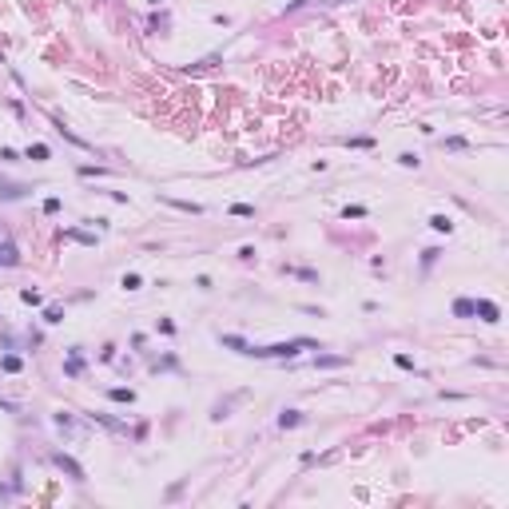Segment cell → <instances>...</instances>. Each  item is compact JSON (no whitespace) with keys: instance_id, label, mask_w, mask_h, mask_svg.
<instances>
[{"instance_id":"6da1fadb","label":"cell","mask_w":509,"mask_h":509,"mask_svg":"<svg viewBox=\"0 0 509 509\" xmlns=\"http://www.w3.org/2000/svg\"><path fill=\"white\" fill-rule=\"evenodd\" d=\"M298 346H310V338L275 342V346H247V354H255V358H290V354H298Z\"/></svg>"},{"instance_id":"7a4b0ae2","label":"cell","mask_w":509,"mask_h":509,"mask_svg":"<svg viewBox=\"0 0 509 509\" xmlns=\"http://www.w3.org/2000/svg\"><path fill=\"white\" fill-rule=\"evenodd\" d=\"M473 314H482L486 322H497V318H501L497 303H489V298H482V303H473Z\"/></svg>"},{"instance_id":"3957f363","label":"cell","mask_w":509,"mask_h":509,"mask_svg":"<svg viewBox=\"0 0 509 509\" xmlns=\"http://www.w3.org/2000/svg\"><path fill=\"white\" fill-rule=\"evenodd\" d=\"M52 462H56V465H60V469H68V473H72V477H76V482H84V469H80V465H76V462H72V458H64V454H56V458H52Z\"/></svg>"},{"instance_id":"277c9868","label":"cell","mask_w":509,"mask_h":509,"mask_svg":"<svg viewBox=\"0 0 509 509\" xmlns=\"http://www.w3.org/2000/svg\"><path fill=\"white\" fill-rule=\"evenodd\" d=\"M20 263V251L12 243H0V266H16Z\"/></svg>"},{"instance_id":"5b68a950","label":"cell","mask_w":509,"mask_h":509,"mask_svg":"<svg viewBox=\"0 0 509 509\" xmlns=\"http://www.w3.org/2000/svg\"><path fill=\"white\" fill-rule=\"evenodd\" d=\"M454 314H458V318H469V314H473V298H458V303H454Z\"/></svg>"},{"instance_id":"8992f818","label":"cell","mask_w":509,"mask_h":509,"mask_svg":"<svg viewBox=\"0 0 509 509\" xmlns=\"http://www.w3.org/2000/svg\"><path fill=\"white\" fill-rule=\"evenodd\" d=\"M298 422H303V414H298V410H283V418H279L283 430H287V426H298Z\"/></svg>"},{"instance_id":"52a82bcc","label":"cell","mask_w":509,"mask_h":509,"mask_svg":"<svg viewBox=\"0 0 509 509\" xmlns=\"http://www.w3.org/2000/svg\"><path fill=\"white\" fill-rule=\"evenodd\" d=\"M430 227H434V231H445V235H450V231H454V223H450V215H434V219H430Z\"/></svg>"},{"instance_id":"ba28073f","label":"cell","mask_w":509,"mask_h":509,"mask_svg":"<svg viewBox=\"0 0 509 509\" xmlns=\"http://www.w3.org/2000/svg\"><path fill=\"white\" fill-rule=\"evenodd\" d=\"M219 342H223V346H231V350H239V354H247V342H243V338H235V334H223Z\"/></svg>"},{"instance_id":"9c48e42d","label":"cell","mask_w":509,"mask_h":509,"mask_svg":"<svg viewBox=\"0 0 509 509\" xmlns=\"http://www.w3.org/2000/svg\"><path fill=\"white\" fill-rule=\"evenodd\" d=\"M231 215H239V219H255V207H251V203H235V207H231Z\"/></svg>"},{"instance_id":"30bf717a","label":"cell","mask_w":509,"mask_h":509,"mask_svg":"<svg viewBox=\"0 0 509 509\" xmlns=\"http://www.w3.org/2000/svg\"><path fill=\"white\" fill-rule=\"evenodd\" d=\"M28 159L44 163V159H48V147H44V143H32V147H28Z\"/></svg>"},{"instance_id":"8fae6325","label":"cell","mask_w":509,"mask_h":509,"mask_svg":"<svg viewBox=\"0 0 509 509\" xmlns=\"http://www.w3.org/2000/svg\"><path fill=\"white\" fill-rule=\"evenodd\" d=\"M111 398H115V402H135V394L124 390V386H119V390H111Z\"/></svg>"},{"instance_id":"7c38bea8","label":"cell","mask_w":509,"mask_h":509,"mask_svg":"<svg viewBox=\"0 0 509 509\" xmlns=\"http://www.w3.org/2000/svg\"><path fill=\"white\" fill-rule=\"evenodd\" d=\"M0 366H4L8 374H16V370H20V358H16V354H8V358H4V362H0Z\"/></svg>"},{"instance_id":"4fadbf2b","label":"cell","mask_w":509,"mask_h":509,"mask_svg":"<svg viewBox=\"0 0 509 509\" xmlns=\"http://www.w3.org/2000/svg\"><path fill=\"white\" fill-rule=\"evenodd\" d=\"M342 215H346V219H362V215H366V207H346Z\"/></svg>"},{"instance_id":"5bb4252c","label":"cell","mask_w":509,"mask_h":509,"mask_svg":"<svg viewBox=\"0 0 509 509\" xmlns=\"http://www.w3.org/2000/svg\"><path fill=\"white\" fill-rule=\"evenodd\" d=\"M124 290H139V275H124Z\"/></svg>"},{"instance_id":"9a60e30c","label":"cell","mask_w":509,"mask_h":509,"mask_svg":"<svg viewBox=\"0 0 509 509\" xmlns=\"http://www.w3.org/2000/svg\"><path fill=\"white\" fill-rule=\"evenodd\" d=\"M394 362H398L402 370H414V358H410V354H398V358H394Z\"/></svg>"},{"instance_id":"2e32d148","label":"cell","mask_w":509,"mask_h":509,"mask_svg":"<svg viewBox=\"0 0 509 509\" xmlns=\"http://www.w3.org/2000/svg\"><path fill=\"white\" fill-rule=\"evenodd\" d=\"M44 322H60V307H48V310H44Z\"/></svg>"}]
</instances>
